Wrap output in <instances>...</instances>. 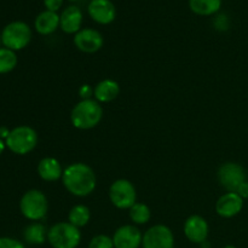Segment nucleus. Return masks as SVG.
<instances>
[{
	"label": "nucleus",
	"instance_id": "nucleus-1",
	"mask_svg": "<svg viewBox=\"0 0 248 248\" xmlns=\"http://www.w3.org/2000/svg\"><path fill=\"white\" fill-rule=\"evenodd\" d=\"M62 182L72 195L85 198L96 189L97 178L93 170L86 164L75 162L63 170Z\"/></svg>",
	"mask_w": 248,
	"mask_h": 248
},
{
	"label": "nucleus",
	"instance_id": "nucleus-2",
	"mask_svg": "<svg viewBox=\"0 0 248 248\" xmlns=\"http://www.w3.org/2000/svg\"><path fill=\"white\" fill-rule=\"evenodd\" d=\"M103 108L96 99H84L77 103L70 113L73 126L78 130H91L102 120Z\"/></svg>",
	"mask_w": 248,
	"mask_h": 248
},
{
	"label": "nucleus",
	"instance_id": "nucleus-3",
	"mask_svg": "<svg viewBox=\"0 0 248 248\" xmlns=\"http://www.w3.org/2000/svg\"><path fill=\"white\" fill-rule=\"evenodd\" d=\"M47 241L53 248H77L81 241V232L69 222H60L48 229Z\"/></svg>",
	"mask_w": 248,
	"mask_h": 248
},
{
	"label": "nucleus",
	"instance_id": "nucleus-4",
	"mask_svg": "<svg viewBox=\"0 0 248 248\" xmlns=\"http://www.w3.org/2000/svg\"><path fill=\"white\" fill-rule=\"evenodd\" d=\"M19 210L27 219L34 220V222L43 219L48 210L47 198L40 190H36V189L28 190L22 196Z\"/></svg>",
	"mask_w": 248,
	"mask_h": 248
},
{
	"label": "nucleus",
	"instance_id": "nucleus-5",
	"mask_svg": "<svg viewBox=\"0 0 248 248\" xmlns=\"http://www.w3.org/2000/svg\"><path fill=\"white\" fill-rule=\"evenodd\" d=\"M5 144L15 154L26 155L38 144V135L29 126H18L10 132Z\"/></svg>",
	"mask_w": 248,
	"mask_h": 248
},
{
	"label": "nucleus",
	"instance_id": "nucleus-6",
	"mask_svg": "<svg viewBox=\"0 0 248 248\" xmlns=\"http://www.w3.org/2000/svg\"><path fill=\"white\" fill-rule=\"evenodd\" d=\"M31 31L24 22H12L4 28L1 33V43L6 48L12 51L22 50L29 44Z\"/></svg>",
	"mask_w": 248,
	"mask_h": 248
},
{
	"label": "nucleus",
	"instance_id": "nucleus-7",
	"mask_svg": "<svg viewBox=\"0 0 248 248\" xmlns=\"http://www.w3.org/2000/svg\"><path fill=\"white\" fill-rule=\"evenodd\" d=\"M109 199L119 210H130L137 200L136 188L127 179H118L109 188Z\"/></svg>",
	"mask_w": 248,
	"mask_h": 248
},
{
	"label": "nucleus",
	"instance_id": "nucleus-8",
	"mask_svg": "<svg viewBox=\"0 0 248 248\" xmlns=\"http://www.w3.org/2000/svg\"><path fill=\"white\" fill-rule=\"evenodd\" d=\"M218 181L220 186L230 193H236L237 188L247 181V174L244 167L236 162H225L218 170Z\"/></svg>",
	"mask_w": 248,
	"mask_h": 248
},
{
	"label": "nucleus",
	"instance_id": "nucleus-9",
	"mask_svg": "<svg viewBox=\"0 0 248 248\" xmlns=\"http://www.w3.org/2000/svg\"><path fill=\"white\" fill-rule=\"evenodd\" d=\"M143 248H174L173 232L164 224L149 228L143 235Z\"/></svg>",
	"mask_w": 248,
	"mask_h": 248
},
{
	"label": "nucleus",
	"instance_id": "nucleus-10",
	"mask_svg": "<svg viewBox=\"0 0 248 248\" xmlns=\"http://www.w3.org/2000/svg\"><path fill=\"white\" fill-rule=\"evenodd\" d=\"M103 36L98 31L92 28L80 29L74 35V45L85 53H94L103 46Z\"/></svg>",
	"mask_w": 248,
	"mask_h": 248
},
{
	"label": "nucleus",
	"instance_id": "nucleus-11",
	"mask_svg": "<svg viewBox=\"0 0 248 248\" xmlns=\"http://www.w3.org/2000/svg\"><path fill=\"white\" fill-rule=\"evenodd\" d=\"M142 240L143 234L135 225H123L113 235L114 248H138Z\"/></svg>",
	"mask_w": 248,
	"mask_h": 248
},
{
	"label": "nucleus",
	"instance_id": "nucleus-12",
	"mask_svg": "<svg viewBox=\"0 0 248 248\" xmlns=\"http://www.w3.org/2000/svg\"><path fill=\"white\" fill-rule=\"evenodd\" d=\"M244 208V199L237 193L227 191L216 203V212L223 218H232L239 215Z\"/></svg>",
	"mask_w": 248,
	"mask_h": 248
},
{
	"label": "nucleus",
	"instance_id": "nucleus-13",
	"mask_svg": "<svg viewBox=\"0 0 248 248\" xmlns=\"http://www.w3.org/2000/svg\"><path fill=\"white\" fill-rule=\"evenodd\" d=\"M87 11L90 17L99 24L111 23L116 17V9L110 0H91Z\"/></svg>",
	"mask_w": 248,
	"mask_h": 248
},
{
	"label": "nucleus",
	"instance_id": "nucleus-14",
	"mask_svg": "<svg viewBox=\"0 0 248 248\" xmlns=\"http://www.w3.org/2000/svg\"><path fill=\"white\" fill-rule=\"evenodd\" d=\"M184 235L189 241L194 244H202L207 240L208 236V224L205 218L201 216H190L184 223Z\"/></svg>",
	"mask_w": 248,
	"mask_h": 248
},
{
	"label": "nucleus",
	"instance_id": "nucleus-15",
	"mask_svg": "<svg viewBox=\"0 0 248 248\" xmlns=\"http://www.w3.org/2000/svg\"><path fill=\"white\" fill-rule=\"evenodd\" d=\"M82 12L75 5L68 6L60 16V27L64 33L77 34L81 28Z\"/></svg>",
	"mask_w": 248,
	"mask_h": 248
},
{
	"label": "nucleus",
	"instance_id": "nucleus-16",
	"mask_svg": "<svg viewBox=\"0 0 248 248\" xmlns=\"http://www.w3.org/2000/svg\"><path fill=\"white\" fill-rule=\"evenodd\" d=\"M120 93V86L115 80L104 79L94 86L93 97L99 103H109Z\"/></svg>",
	"mask_w": 248,
	"mask_h": 248
},
{
	"label": "nucleus",
	"instance_id": "nucleus-17",
	"mask_svg": "<svg viewBox=\"0 0 248 248\" xmlns=\"http://www.w3.org/2000/svg\"><path fill=\"white\" fill-rule=\"evenodd\" d=\"M38 174L46 182H56L62 178L63 170L55 157H44L38 164Z\"/></svg>",
	"mask_w": 248,
	"mask_h": 248
},
{
	"label": "nucleus",
	"instance_id": "nucleus-18",
	"mask_svg": "<svg viewBox=\"0 0 248 248\" xmlns=\"http://www.w3.org/2000/svg\"><path fill=\"white\" fill-rule=\"evenodd\" d=\"M34 26H35L36 31L41 35L52 34L60 27V16L57 15V12L46 10V11H43L38 15Z\"/></svg>",
	"mask_w": 248,
	"mask_h": 248
},
{
	"label": "nucleus",
	"instance_id": "nucleus-19",
	"mask_svg": "<svg viewBox=\"0 0 248 248\" xmlns=\"http://www.w3.org/2000/svg\"><path fill=\"white\" fill-rule=\"evenodd\" d=\"M191 11L200 16H211L222 7V0H189Z\"/></svg>",
	"mask_w": 248,
	"mask_h": 248
},
{
	"label": "nucleus",
	"instance_id": "nucleus-20",
	"mask_svg": "<svg viewBox=\"0 0 248 248\" xmlns=\"http://www.w3.org/2000/svg\"><path fill=\"white\" fill-rule=\"evenodd\" d=\"M24 240L31 245H41L47 239L46 228L40 223H33L28 225L23 232Z\"/></svg>",
	"mask_w": 248,
	"mask_h": 248
},
{
	"label": "nucleus",
	"instance_id": "nucleus-21",
	"mask_svg": "<svg viewBox=\"0 0 248 248\" xmlns=\"http://www.w3.org/2000/svg\"><path fill=\"white\" fill-rule=\"evenodd\" d=\"M91 212L90 208L85 205H75L68 215V222L77 228H82L90 222Z\"/></svg>",
	"mask_w": 248,
	"mask_h": 248
},
{
	"label": "nucleus",
	"instance_id": "nucleus-22",
	"mask_svg": "<svg viewBox=\"0 0 248 248\" xmlns=\"http://www.w3.org/2000/svg\"><path fill=\"white\" fill-rule=\"evenodd\" d=\"M152 217L150 208L145 203L136 202L130 208V218L135 224H147Z\"/></svg>",
	"mask_w": 248,
	"mask_h": 248
},
{
	"label": "nucleus",
	"instance_id": "nucleus-23",
	"mask_svg": "<svg viewBox=\"0 0 248 248\" xmlns=\"http://www.w3.org/2000/svg\"><path fill=\"white\" fill-rule=\"evenodd\" d=\"M17 56L15 51L10 48L1 47L0 48V74L9 73L16 67Z\"/></svg>",
	"mask_w": 248,
	"mask_h": 248
},
{
	"label": "nucleus",
	"instance_id": "nucleus-24",
	"mask_svg": "<svg viewBox=\"0 0 248 248\" xmlns=\"http://www.w3.org/2000/svg\"><path fill=\"white\" fill-rule=\"evenodd\" d=\"M89 248H114L113 237L107 235H97L90 241Z\"/></svg>",
	"mask_w": 248,
	"mask_h": 248
},
{
	"label": "nucleus",
	"instance_id": "nucleus-25",
	"mask_svg": "<svg viewBox=\"0 0 248 248\" xmlns=\"http://www.w3.org/2000/svg\"><path fill=\"white\" fill-rule=\"evenodd\" d=\"M0 248H26L23 244L10 237H0Z\"/></svg>",
	"mask_w": 248,
	"mask_h": 248
},
{
	"label": "nucleus",
	"instance_id": "nucleus-26",
	"mask_svg": "<svg viewBox=\"0 0 248 248\" xmlns=\"http://www.w3.org/2000/svg\"><path fill=\"white\" fill-rule=\"evenodd\" d=\"M78 92H79V96H80V98H81V101H84V99H91V97L93 96V93H94V87L85 84L80 87L79 91Z\"/></svg>",
	"mask_w": 248,
	"mask_h": 248
},
{
	"label": "nucleus",
	"instance_id": "nucleus-27",
	"mask_svg": "<svg viewBox=\"0 0 248 248\" xmlns=\"http://www.w3.org/2000/svg\"><path fill=\"white\" fill-rule=\"evenodd\" d=\"M63 4V0H44L46 10L52 12H57Z\"/></svg>",
	"mask_w": 248,
	"mask_h": 248
},
{
	"label": "nucleus",
	"instance_id": "nucleus-28",
	"mask_svg": "<svg viewBox=\"0 0 248 248\" xmlns=\"http://www.w3.org/2000/svg\"><path fill=\"white\" fill-rule=\"evenodd\" d=\"M236 193L239 194L240 196H241L242 199H248V181H246V182H244V183L241 184V186H239V188H237V190H236Z\"/></svg>",
	"mask_w": 248,
	"mask_h": 248
},
{
	"label": "nucleus",
	"instance_id": "nucleus-29",
	"mask_svg": "<svg viewBox=\"0 0 248 248\" xmlns=\"http://www.w3.org/2000/svg\"><path fill=\"white\" fill-rule=\"evenodd\" d=\"M10 132H11V131L7 130L6 127H0V138H5V140H6V138L9 137Z\"/></svg>",
	"mask_w": 248,
	"mask_h": 248
},
{
	"label": "nucleus",
	"instance_id": "nucleus-30",
	"mask_svg": "<svg viewBox=\"0 0 248 248\" xmlns=\"http://www.w3.org/2000/svg\"><path fill=\"white\" fill-rule=\"evenodd\" d=\"M201 245V248H210V242L207 241V240H206V241H203L202 244H200Z\"/></svg>",
	"mask_w": 248,
	"mask_h": 248
},
{
	"label": "nucleus",
	"instance_id": "nucleus-31",
	"mask_svg": "<svg viewBox=\"0 0 248 248\" xmlns=\"http://www.w3.org/2000/svg\"><path fill=\"white\" fill-rule=\"evenodd\" d=\"M4 149H5V144H4V142H2L1 138H0V154L4 152Z\"/></svg>",
	"mask_w": 248,
	"mask_h": 248
},
{
	"label": "nucleus",
	"instance_id": "nucleus-32",
	"mask_svg": "<svg viewBox=\"0 0 248 248\" xmlns=\"http://www.w3.org/2000/svg\"><path fill=\"white\" fill-rule=\"evenodd\" d=\"M224 248H236L235 246H232V245H228V246H225Z\"/></svg>",
	"mask_w": 248,
	"mask_h": 248
},
{
	"label": "nucleus",
	"instance_id": "nucleus-33",
	"mask_svg": "<svg viewBox=\"0 0 248 248\" xmlns=\"http://www.w3.org/2000/svg\"><path fill=\"white\" fill-rule=\"evenodd\" d=\"M0 43H1V35H0Z\"/></svg>",
	"mask_w": 248,
	"mask_h": 248
}]
</instances>
